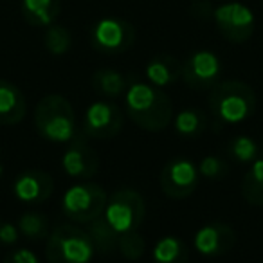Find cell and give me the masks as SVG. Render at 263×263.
<instances>
[{
	"label": "cell",
	"instance_id": "cell-1",
	"mask_svg": "<svg viewBox=\"0 0 263 263\" xmlns=\"http://www.w3.org/2000/svg\"><path fill=\"white\" fill-rule=\"evenodd\" d=\"M124 105L130 119L146 132H161L173 121L172 99L159 87L144 81H132Z\"/></svg>",
	"mask_w": 263,
	"mask_h": 263
},
{
	"label": "cell",
	"instance_id": "cell-2",
	"mask_svg": "<svg viewBox=\"0 0 263 263\" xmlns=\"http://www.w3.org/2000/svg\"><path fill=\"white\" fill-rule=\"evenodd\" d=\"M208 105L215 119L223 124L247 121L256 110V94L251 85L240 80L218 81L211 88Z\"/></svg>",
	"mask_w": 263,
	"mask_h": 263
},
{
	"label": "cell",
	"instance_id": "cell-3",
	"mask_svg": "<svg viewBox=\"0 0 263 263\" xmlns=\"http://www.w3.org/2000/svg\"><path fill=\"white\" fill-rule=\"evenodd\" d=\"M34 124L44 139L52 143H70L76 134V114L69 101L60 94H49L34 108Z\"/></svg>",
	"mask_w": 263,
	"mask_h": 263
},
{
	"label": "cell",
	"instance_id": "cell-4",
	"mask_svg": "<svg viewBox=\"0 0 263 263\" xmlns=\"http://www.w3.org/2000/svg\"><path fill=\"white\" fill-rule=\"evenodd\" d=\"M94 254L96 249L88 233L76 223H58L47 236V263H90Z\"/></svg>",
	"mask_w": 263,
	"mask_h": 263
},
{
	"label": "cell",
	"instance_id": "cell-5",
	"mask_svg": "<svg viewBox=\"0 0 263 263\" xmlns=\"http://www.w3.org/2000/svg\"><path fill=\"white\" fill-rule=\"evenodd\" d=\"M106 191L88 180L70 186L62 197V209L72 222L88 223L99 218L106 208Z\"/></svg>",
	"mask_w": 263,
	"mask_h": 263
},
{
	"label": "cell",
	"instance_id": "cell-6",
	"mask_svg": "<svg viewBox=\"0 0 263 263\" xmlns=\"http://www.w3.org/2000/svg\"><path fill=\"white\" fill-rule=\"evenodd\" d=\"M103 216L117 231V234L132 233L139 229L146 216V202L139 191L123 187L112 193V197L106 200Z\"/></svg>",
	"mask_w": 263,
	"mask_h": 263
},
{
	"label": "cell",
	"instance_id": "cell-7",
	"mask_svg": "<svg viewBox=\"0 0 263 263\" xmlns=\"http://www.w3.org/2000/svg\"><path fill=\"white\" fill-rule=\"evenodd\" d=\"M92 45L98 52L108 56L123 54L136 42V29L123 18H103L90 31Z\"/></svg>",
	"mask_w": 263,
	"mask_h": 263
},
{
	"label": "cell",
	"instance_id": "cell-8",
	"mask_svg": "<svg viewBox=\"0 0 263 263\" xmlns=\"http://www.w3.org/2000/svg\"><path fill=\"white\" fill-rule=\"evenodd\" d=\"M198 168L193 161L184 157L172 159L164 164L161 172V190L164 191L166 197L182 200L193 195V191L198 186Z\"/></svg>",
	"mask_w": 263,
	"mask_h": 263
},
{
	"label": "cell",
	"instance_id": "cell-9",
	"mask_svg": "<svg viewBox=\"0 0 263 263\" xmlns=\"http://www.w3.org/2000/svg\"><path fill=\"white\" fill-rule=\"evenodd\" d=\"M213 18L222 36L234 44L247 42L254 33V15L240 2H226L213 11Z\"/></svg>",
	"mask_w": 263,
	"mask_h": 263
},
{
	"label": "cell",
	"instance_id": "cell-10",
	"mask_svg": "<svg viewBox=\"0 0 263 263\" xmlns=\"http://www.w3.org/2000/svg\"><path fill=\"white\" fill-rule=\"evenodd\" d=\"M124 124L123 110L108 101H94L83 117V136L88 139H112Z\"/></svg>",
	"mask_w": 263,
	"mask_h": 263
},
{
	"label": "cell",
	"instance_id": "cell-11",
	"mask_svg": "<svg viewBox=\"0 0 263 263\" xmlns=\"http://www.w3.org/2000/svg\"><path fill=\"white\" fill-rule=\"evenodd\" d=\"M222 63L211 51H197L182 63V81L193 90H211L220 81Z\"/></svg>",
	"mask_w": 263,
	"mask_h": 263
},
{
	"label": "cell",
	"instance_id": "cell-12",
	"mask_svg": "<svg viewBox=\"0 0 263 263\" xmlns=\"http://www.w3.org/2000/svg\"><path fill=\"white\" fill-rule=\"evenodd\" d=\"M63 172L78 180H88L99 168V159L92 146L87 143V136H76L69 143L62 155Z\"/></svg>",
	"mask_w": 263,
	"mask_h": 263
},
{
	"label": "cell",
	"instance_id": "cell-13",
	"mask_svg": "<svg viewBox=\"0 0 263 263\" xmlns=\"http://www.w3.org/2000/svg\"><path fill=\"white\" fill-rule=\"evenodd\" d=\"M54 191V180L47 172L42 170H27L16 177L13 184V193L22 204L40 205L49 200Z\"/></svg>",
	"mask_w": 263,
	"mask_h": 263
},
{
	"label": "cell",
	"instance_id": "cell-14",
	"mask_svg": "<svg viewBox=\"0 0 263 263\" xmlns=\"http://www.w3.org/2000/svg\"><path fill=\"white\" fill-rule=\"evenodd\" d=\"M236 243V233L223 222H211L195 233L193 245L204 256H222Z\"/></svg>",
	"mask_w": 263,
	"mask_h": 263
},
{
	"label": "cell",
	"instance_id": "cell-15",
	"mask_svg": "<svg viewBox=\"0 0 263 263\" xmlns=\"http://www.w3.org/2000/svg\"><path fill=\"white\" fill-rule=\"evenodd\" d=\"M27 112L26 98L15 83L0 80V124L11 126L24 121Z\"/></svg>",
	"mask_w": 263,
	"mask_h": 263
},
{
	"label": "cell",
	"instance_id": "cell-16",
	"mask_svg": "<svg viewBox=\"0 0 263 263\" xmlns=\"http://www.w3.org/2000/svg\"><path fill=\"white\" fill-rule=\"evenodd\" d=\"M146 78L152 85L162 88L175 83L182 78V63L170 54H159L146 65Z\"/></svg>",
	"mask_w": 263,
	"mask_h": 263
},
{
	"label": "cell",
	"instance_id": "cell-17",
	"mask_svg": "<svg viewBox=\"0 0 263 263\" xmlns=\"http://www.w3.org/2000/svg\"><path fill=\"white\" fill-rule=\"evenodd\" d=\"M22 15L34 27H49L56 22L62 11V0H22Z\"/></svg>",
	"mask_w": 263,
	"mask_h": 263
},
{
	"label": "cell",
	"instance_id": "cell-18",
	"mask_svg": "<svg viewBox=\"0 0 263 263\" xmlns=\"http://www.w3.org/2000/svg\"><path fill=\"white\" fill-rule=\"evenodd\" d=\"M85 231L88 233L92 243H94L96 252H99V254L108 256V254H112L114 251L119 249V234H117V231L106 222L103 215L99 216V218L88 222Z\"/></svg>",
	"mask_w": 263,
	"mask_h": 263
},
{
	"label": "cell",
	"instance_id": "cell-19",
	"mask_svg": "<svg viewBox=\"0 0 263 263\" xmlns=\"http://www.w3.org/2000/svg\"><path fill=\"white\" fill-rule=\"evenodd\" d=\"M241 197L247 204L263 208V159L258 157L251 162L241 180Z\"/></svg>",
	"mask_w": 263,
	"mask_h": 263
},
{
	"label": "cell",
	"instance_id": "cell-20",
	"mask_svg": "<svg viewBox=\"0 0 263 263\" xmlns=\"http://www.w3.org/2000/svg\"><path fill=\"white\" fill-rule=\"evenodd\" d=\"M92 87L103 98H119L128 88L126 80L114 69H99L92 74Z\"/></svg>",
	"mask_w": 263,
	"mask_h": 263
},
{
	"label": "cell",
	"instance_id": "cell-21",
	"mask_svg": "<svg viewBox=\"0 0 263 263\" xmlns=\"http://www.w3.org/2000/svg\"><path fill=\"white\" fill-rule=\"evenodd\" d=\"M190 251L177 236H164L154 247V263H187Z\"/></svg>",
	"mask_w": 263,
	"mask_h": 263
},
{
	"label": "cell",
	"instance_id": "cell-22",
	"mask_svg": "<svg viewBox=\"0 0 263 263\" xmlns=\"http://www.w3.org/2000/svg\"><path fill=\"white\" fill-rule=\"evenodd\" d=\"M175 132L180 137H186V139H195V137L202 136L205 130V116L204 112L197 108H184L180 110L175 116Z\"/></svg>",
	"mask_w": 263,
	"mask_h": 263
},
{
	"label": "cell",
	"instance_id": "cell-23",
	"mask_svg": "<svg viewBox=\"0 0 263 263\" xmlns=\"http://www.w3.org/2000/svg\"><path fill=\"white\" fill-rule=\"evenodd\" d=\"M16 227H18L22 236H26L27 240H33V241L47 240V236L51 234L49 233V218L36 211L24 213L18 218Z\"/></svg>",
	"mask_w": 263,
	"mask_h": 263
},
{
	"label": "cell",
	"instance_id": "cell-24",
	"mask_svg": "<svg viewBox=\"0 0 263 263\" xmlns=\"http://www.w3.org/2000/svg\"><path fill=\"white\" fill-rule=\"evenodd\" d=\"M229 154L240 164H251L258 159L259 148L252 137L238 136L229 143Z\"/></svg>",
	"mask_w": 263,
	"mask_h": 263
},
{
	"label": "cell",
	"instance_id": "cell-25",
	"mask_svg": "<svg viewBox=\"0 0 263 263\" xmlns=\"http://www.w3.org/2000/svg\"><path fill=\"white\" fill-rule=\"evenodd\" d=\"M44 40H45L47 51L54 56L65 54V52L70 49V45H72V36H70L69 31H67L63 26H54V24L47 27Z\"/></svg>",
	"mask_w": 263,
	"mask_h": 263
},
{
	"label": "cell",
	"instance_id": "cell-26",
	"mask_svg": "<svg viewBox=\"0 0 263 263\" xmlns=\"http://www.w3.org/2000/svg\"><path fill=\"white\" fill-rule=\"evenodd\" d=\"M146 251V241L137 231L119 234V252L126 259H139Z\"/></svg>",
	"mask_w": 263,
	"mask_h": 263
},
{
	"label": "cell",
	"instance_id": "cell-27",
	"mask_svg": "<svg viewBox=\"0 0 263 263\" xmlns=\"http://www.w3.org/2000/svg\"><path fill=\"white\" fill-rule=\"evenodd\" d=\"M198 173L209 180H218L222 177H226L227 164L220 157H216V155H208L198 164Z\"/></svg>",
	"mask_w": 263,
	"mask_h": 263
},
{
	"label": "cell",
	"instance_id": "cell-28",
	"mask_svg": "<svg viewBox=\"0 0 263 263\" xmlns=\"http://www.w3.org/2000/svg\"><path fill=\"white\" fill-rule=\"evenodd\" d=\"M2 263H42V261L33 251H29V249H26V247H20V249H15V251L8 252Z\"/></svg>",
	"mask_w": 263,
	"mask_h": 263
},
{
	"label": "cell",
	"instance_id": "cell-29",
	"mask_svg": "<svg viewBox=\"0 0 263 263\" xmlns=\"http://www.w3.org/2000/svg\"><path fill=\"white\" fill-rule=\"evenodd\" d=\"M18 227L11 222H0V243L2 245H15L18 241Z\"/></svg>",
	"mask_w": 263,
	"mask_h": 263
},
{
	"label": "cell",
	"instance_id": "cell-30",
	"mask_svg": "<svg viewBox=\"0 0 263 263\" xmlns=\"http://www.w3.org/2000/svg\"><path fill=\"white\" fill-rule=\"evenodd\" d=\"M2 173H4V166H2V162H0V177H2Z\"/></svg>",
	"mask_w": 263,
	"mask_h": 263
}]
</instances>
